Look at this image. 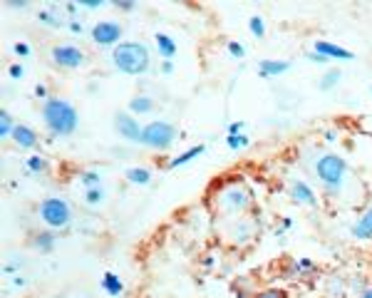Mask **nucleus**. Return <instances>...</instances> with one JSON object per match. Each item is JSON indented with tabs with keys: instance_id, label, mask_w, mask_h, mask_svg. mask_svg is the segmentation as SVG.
<instances>
[{
	"instance_id": "1",
	"label": "nucleus",
	"mask_w": 372,
	"mask_h": 298,
	"mask_svg": "<svg viewBox=\"0 0 372 298\" xmlns=\"http://www.w3.org/2000/svg\"><path fill=\"white\" fill-rule=\"evenodd\" d=\"M211 204H214L219 217L233 219V222H236V219L244 217L246 211L251 209V204H253V194H251V189L246 187V181L228 179L211 192Z\"/></svg>"
},
{
	"instance_id": "2",
	"label": "nucleus",
	"mask_w": 372,
	"mask_h": 298,
	"mask_svg": "<svg viewBox=\"0 0 372 298\" xmlns=\"http://www.w3.org/2000/svg\"><path fill=\"white\" fill-rule=\"evenodd\" d=\"M40 115L47 132L55 137H72L80 127V112L62 97H47L42 102Z\"/></svg>"
},
{
	"instance_id": "3",
	"label": "nucleus",
	"mask_w": 372,
	"mask_h": 298,
	"mask_svg": "<svg viewBox=\"0 0 372 298\" xmlns=\"http://www.w3.org/2000/svg\"><path fill=\"white\" fill-rule=\"evenodd\" d=\"M112 63L119 72L124 75H144L149 70L151 65V55H149V47L144 42H134V40H127V42H119V45L112 50Z\"/></svg>"
},
{
	"instance_id": "4",
	"label": "nucleus",
	"mask_w": 372,
	"mask_h": 298,
	"mask_svg": "<svg viewBox=\"0 0 372 298\" xmlns=\"http://www.w3.org/2000/svg\"><path fill=\"white\" fill-rule=\"evenodd\" d=\"M313 172L320 184L326 187L328 194H340L345 187V181H348V162L340 154H332V152L318 154V159L313 164Z\"/></svg>"
},
{
	"instance_id": "5",
	"label": "nucleus",
	"mask_w": 372,
	"mask_h": 298,
	"mask_svg": "<svg viewBox=\"0 0 372 298\" xmlns=\"http://www.w3.org/2000/svg\"><path fill=\"white\" fill-rule=\"evenodd\" d=\"M37 217L45 224L50 231H60V229H67L72 222V206L60 197L42 199L40 206H37Z\"/></svg>"
},
{
	"instance_id": "6",
	"label": "nucleus",
	"mask_w": 372,
	"mask_h": 298,
	"mask_svg": "<svg viewBox=\"0 0 372 298\" xmlns=\"http://www.w3.org/2000/svg\"><path fill=\"white\" fill-rule=\"evenodd\" d=\"M176 137H179V129L174 124L167 122V119H154L142 129V147L154 149V152H164L174 144Z\"/></svg>"
},
{
	"instance_id": "7",
	"label": "nucleus",
	"mask_w": 372,
	"mask_h": 298,
	"mask_svg": "<svg viewBox=\"0 0 372 298\" xmlns=\"http://www.w3.org/2000/svg\"><path fill=\"white\" fill-rule=\"evenodd\" d=\"M122 25L117 20H99V23L92 25L90 35H92V42L99 47H112L115 50L119 42H122Z\"/></svg>"
},
{
	"instance_id": "8",
	"label": "nucleus",
	"mask_w": 372,
	"mask_h": 298,
	"mask_svg": "<svg viewBox=\"0 0 372 298\" xmlns=\"http://www.w3.org/2000/svg\"><path fill=\"white\" fill-rule=\"evenodd\" d=\"M115 129L117 135L122 137L124 142H129V144H142V124L134 119L132 112H115Z\"/></svg>"
},
{
	"instance_id": "9",
	"label": "nucleus",
	"mask_w": 372,
	"mask_h": 298,
	"mask_svg": "<svg viewBox=\"0 0 372 298\" xmlns=\"http://www.w3.org/2000/svg\"><path fill=\"white\" fill-rule=\"evenodd\" d=\"M50 55H53V63L58 65V67H62V70H77V67H82L85 60H87L85 53L75 45H55Z\"/></svg>"
},
{
	"instance_id": "10",
	"label": "nucleus",
	"mask_w": 372,
	"mask_h": 298,
	"mask_svg": "<svg viewBox=\"0 0 372 298\" xmlns=\"http://www.w3.org/2000/svg\"><path fill=\"white\" fill-rule=\"evenodd\" d=\"M288 192H291V199L296 201V204L301 206H318V197H315L313 187H310L308 181L303 179H291V184H288Z\"/></svg>"
},
{
	"instance_id": "11",
	"label": "nucleus",
	"mask_w": 372,
	"mask_h": 298,
	"mask_svg": "<svg viewBox=\"0 0 372 298\" xmlns=\"http://www.w3.org/2000/svg\"><path fill=\"white\" fill-rule=\"evenodd\" d=\"M256 239V226L251 219H236L231 226V241L236 246H246Z\"/></svg>"
},
{
	"instance_id": "12",
	"label": "nucleus",
	"mask_w": 372,
	"mask_h": 298,
	"mask_svg": "<svg viewBox=\"0 0 372 298\" xmlns=\"http://www.w3.org/2000/svg\"><path fill=\"white\" fill-rule=\"evenodd\" d=\"M10 140L15 142V147L18 149H35L37 147V132L33 127H28V124H15V129H12Z\"/></svg>"
},
{
	"instance_id": "13",
	"label": "nucleus",
	"mask_w": 372,
	"mask_h": 298,
	"mask_svg": "<svg viewBox=\"0 0 372 298\" xmlns=\"http://www.w3.org/2000/svg\"><path fill=\"white\" fill-rule=\"evenodd\" d=\"M315 53L323 55V58L330 63V60H355V55L345 47L335 45V42H328V40H318L315 42Z\"/></svg>"
},
{
	"instance_id": "14",
	"label": "nucleus",
	"mask_w": 372,
	"mask_h": 298,
	"mask_svg": "<svg viewBox=\"0 0 372 298\" xmlns=\"http://www.w3.org/2000/svg\"><path fill=\"white\" fill-rule=\"evenodd\" d=\"M350 234H353L355 239H360V241L372 239V204L367 206L360 217H357V222L350 226Z\"/></svg>"
},
{
	"instance_id": "15",
	"label": "nucleus",
	"mask_w": 372,
	"mask_h": 298,
	"mask_svg": "<svg viewBox=\"0 0 372 298\" xmlns=\"http://www.w3.org/2000/svg\"><path fill=\"white\" fill-rule=\"evenodd\" d=\"M288 70H291V63H283V60H261V63H258V75H261L263 80L285 75Z\"/></svg>"
},
{
	"instance_id": "16",
	"label": "nucleus",
	"mask_w": 372,
	"mask_h": 298,
	"mask_svg": "<svg viewBox=\"0 0 372 298\" xmlns=\"http://www.w3.org/2000/svg\"><path fill=\"white\" fill-rule=\"evenodd\" d=\"M204 152H206V147H204V144L192 147V149H186V152H181L179 157L171 159V162L167 164V169H179V167H184V164H189V162H194L196 157H201Z\"/></svg>"
},
{
	"instance_id": "17",
	"label": "nucleus",
	"mask_w": 372,
	"mask_h": 298,
	"mask_svg": "<svg viewBox=\"0 0 372 298\" xmlns=\"http://www.w3.org/2000/svg\"><path fill=\"white\" fill-rule=\"evenodd\" d=\"M151 110H154V99L146 97V94H134V97L129 99L127 112H132L134 117H137V115H149Z\"/></svg>"
},
{
	"instance_id": "18",
	"label": "nucleus",
	"mask_w": 372,
	"mask_h": 298,
	"mask_svg": "<svg viewBox=\"0 0 372 298\" xmlns=\"http://www.w3.org/2000/svg\"><path fill=\"white\" fill-rule=\"evenodd\" d=\"M154 40H157L159 55H162L164 60H169V63H171V60L176 58V42L171 40L169 35H164V33H157V35H154Z\"/></svg>"
},
{
	"instance_id": "19",
	"label": "nucleus",
	"mask_w": 372,
	"mask_h": 298,
	"mask_svg": "<svg viewBox=\"0 0 372 298\" xmlns=\"http://www.w3.org/2000/svg\"><path fill=\"white\" fill-rule=\"evenodd\" d=\"M37 18H40V23L47 25V28H62V25H67L55 6L45 8V10H40V13H37Z\"/></svg>"
},
{
	"instance_id": "20",
	"label": "nucleus",
	"mask_w": 372,
	"mask_h": 298,
	"mask_svg": "<svg viewBox=\"0 0 372 298\" xmlns=\"http://www.w3.org/2000/svg\"><path fill=\"white\" fill-rule=\"evenodd\" d=\"M55 241H58V236H55V231H40V234L35 236V241H33V246H35L40 254H50L55 249Z\"/></svg>"
},
{
	"instance_id": "21",
	"label": "nucleus",
	"mask_w": 372,
	"mask_h": 298,
	"mask_svg": "<svg viewBox=\"0 0 372 298\" xmlns=\"http://www.w3.org/2000/svg\"><path fill=\"white\" fill-rule=\"evenodd\" d=\"M127 181L137 184V187H146L151 181V172L144 169V167H132V169H127Z\"/></svg>"
},
{
	"instance_id": "22",
	"label": "nucleus",
	"mask_w": 372,
	"mask_h": 298,
	"mask_svg": "<svg viewBox=\"0 0 372 298\" xmlns=\"http://www.w3.org/2000/svg\"><path fill=\"white\" fill-rule=\"evenodd\" d=\"M340 77H343V72L337 70V67H332V70H328L326 75H323V80H320L318 88L323 90V92H330L332 88H337V82H340Z\"/></svg>"
},
{
	"instance_id": "23",
	"label": "nucleus",
	"mask_w": 372,
	"mask_h": 298,
	"mask_svg": "<svg viewBox=\"0 0 372 298\" xmlns=\"http://www.w3.org/2000/svg\"><path fill=\"white\" fill-rule=\"evenodd\" d=\"M102 288H105L110 296H119V293L124 291L122 281H119V276H115V274H105V279H102Z\"/></svg>"
},
{
	"instance_id": "24",
	"label": "nucleus",
	"mask_w": 372,
	"mask_h": 298,
	"mask_svg": "<svg viewBox=\"0 0 372 298\" xmlns=\"http://www.w3.org/2000/svg\"><path fill=\"white\" fill-rule=\"evenodd\" d=\"M12 129H15V119H12V115L8 110L0 112V135L3 137H10Z\"/></svg>"
},
{
	"instance_id": "25",
	"label": "nucleus",
	"mask_w": 372,
	"mask_h": 298,
	"mask_svg": "<svg viewBox=\"0 0 372 298\" xmlns=\"http://www.w3.org/2000/svg\"><path fill=\"white\" fill-rule=\"evenodd\" d=\"M25 167H28V172L42 174V172L47 169V162H45V157H40V154H33L30 159H25Z\"/></svg>"
},
{
	"instance_id": "26",
	"label": "nucleus",
	"mask_w": 372,
	"mask_h": 298,
	"mask_svg": "<svg viewBox=\"0 0 372 298\" xmlns=\"http://www.w3.org/2000/svg\"><path fill=\"white\" fill-rule=\"evenodd\" d=\"M85 201H87L90 206H97L105 201V192H102V187H92L85 192Z\"/></svg>"
},
{
	"instance_id": "27",
	"label": "nucleus",
	"mask_w": 372,
	"mask_h": 298,
	"mask_svg": "<svg viewBox=\"0 0 372 298\" xmlns=\"http://www.w3.org/2000/svg\"><path fill=\"white\" fill-rule=\"evenodd\" d=\"M226 147L228 149H233V152H236V149H244V147H248V137L246 135H228Z\"/></svg>"
},
{
	"instance_id": "28",
	"label": "nucleus",
	"mask_w": 372,
	"mask_h": 298,
	"mask_svg": "<svg viewBox=\"0 0 372 298\" xmlns=\"http://www.w3.org/2000/svg\"><path fill=\"white\" fill-rule=\"evenodd\" d=\"M248 30H251V33H253L256 38H263V35H266V23H263V18L253 15V18L248 20Z\"/></svg>"
},
{
	"instance_id": "29",
	"label": "nucleus",
	"mask_w": 372,
	"mask_h": 298,
	"mask_svg": "<svg viewBox=\"0 0 372 298\" xmlns=\"http://www.w3.org/2000/svg\"><path fill=\"white\" fill-rule=\"evenodd\" d=\"M80 181H82V184H85L87 189L99 187V181H102V174H99V172H85Z\"/></svg>"
},
{
	"instance_id": "30",
	"label": "nucleus",
	"mask_w": 372,
	"mask_h": 298,
	"mask_svg": "<svg viewBox=\"0 0 372 298\" xmlns=\"http://www.w3.org/2000/svg\"><path fill=\"white\" fill-rule=\"evenodd\" d=\"M253 298H288V296H285V291H280V288H266V291L256 293Z\"/></svg>"
},
{
	"instance_id": "31",
	"label": "nucleus",
	"mask_w": 372,
	"mask_h": 298,
	"mask_svg": "<svg viewBox=\"0 0 372 298\" xmlns=\"http://www.w3.org/2000/svg\"><path fill=\"white\" fill-rule=\"evenodd\" d=\"M228 53H231L236 60H241V58L246 55V50H244V45H241V42L233 40V42H228Z\"/></svg>"
},
{
	"instance_id": "32",
	"label": "nucleus",
	"mask_w": 372,
	"mask_h": 298,
	"mask_svg": "<svg viewBox=\"0 0 372 298\" xmlns=\"http://www.w3.org/2000/svg\"><path fill=\"white\" fill-rule=\"evenodd\" d=\"M296 271H315V263L310 258H298L296 261Z\"/></svg>"
},
{
	"instance_id": "33",
	"label": "nucleus",
	"mask_w": 372,
	"mask_h": 298,
	"mask_svg": "<svg viewBox=\"0 0 372 298\" xmlns=\"http://www.w3.org/2000/svg\"><path fill=\"white\" fill-rule=\"evenodd\" d=\"M15 55H20V58H28V55H30V47L25 45V42H15Z\"/></svg>"
},
{
	"instance_id": "34",
	"label": "nucleus",
	"mask_w": 372,
	"mask_h": 298,
	"mask_svg": "<svg viewBox=\"0 0 372 298\" xmlns=\"http://www.w3.org/2000/svg\"><path fill=\"white\" fill-rule=\"evenodd\" d=\"M10 77L12 80H20L23 77V65H10Z\"/></svg>"
},
{
	"instance_id": "35",
	"label": "nucleus",
	"mask_w": 372,
	"mask_h": 298,
	"mask_svg": "<svg viewBox=\"0 0 372 298\" xmlns=\"http://www.w3.org/2000/svg\"><path fill=\"white\" fill-rule=\"evenodd\" d=\"M226 129H228V135H241V129H244V122H231Z\"/></svg>"
},
{
	"instance_id": "36",
	"label": "nucleus",
	"mask_w": 372,
	"mask_h": 298,
	"mask_svg": "<svg viewBox=\"0 0 372 298\" xmlns=\"http://www.w3.org/2000/svg\"><path fill=\"white\" fill-rule=\"evenodd\" d=\"M308 58H310V60H313V63H318V65H326V63H328V60H326V58H323V55H318V53H310V55H308Z\"/></svg>"
},
{
	"instance_id": "37",
	"label": "nucleus",
	"mask_w": 372,
	"mask_h": 298,
	"mask_svg": "<svg viewBox=\"0 0 372 298\" xmlns=\"http://www.w3.org/2000/svg\"><path fill=\"white\" fill-rule=\"evenodd\" d=\"M115 6L122 8V10H134V8H137L134 3H119V0H115Z\"/></svg>"
},
{
	"instance_id": "38",
	"label": "nucleus",
	"mask_w": 372,
	"mask_h": 298,
	"mask_svg": "<svg viewBox=\"0 0 372 298\" xmlns=\"http://www.w3.org/2000/svg\"><path fill=\"white\" fill-rule=\"evenodd\" d=\"M8 6H10V8H18V10H23V8H28V3H23V0H10Z\"/></svg>"
},
{
	"instance_id": "39",
	"label": "nucleus",
	"mask_w": 372,
	"mask_h": 298,
	"mask_svg": "<svg viewBox=\"0 0 372 298\" xmlns=\"http://www.w3.org/2000/svg\"><path fill=\"white\" fill-rule=\"evenodd\" d=\"M171 70H174V65L169 63V60H164V65H162V72H164V75H169V72H171Z\"/></svg>"
},
{
	"instance_id": "40",
	"label": "nucleus",
	"mask_w": 372,
	"mask_h": 298,
	"mask_svg": "<svg viewBox=\"0 0 372 298\" xmlns=\"http://www.w3.org/2000/svg\"><path fill=\"white\" fill-rule=\"evenodd\" d=\"M35 92H37V97L47 99V90H45V88H42V85H37V88H35Z\"/></svg>"
},
{
	"instance_id": "41",
	"label": "nucleus",
	"mask_w": 372,
	"mask_h": 298,
	"mask_svg": "<svg viewBox=\"0 0 372 298\" xmlns=\"http://www.w3.org/2000/svg\"><path fill=\"white\" fill-rule=\"evenodd\" d=\"M67 28H70L72 33H82V25L80 23H67Z\"/></svg>"
},
{
	"instance_id": "42",
	"label": "nucleus",
	"mask_w": 372,
	"mask_h": 298,
	"mask_svg": "<svg viewBox=\"0 0 372 298\" xmlns=\"http://www.w3.org/2000/svg\"><path fill=\"white\" fill-rule=\"evenodd\" d=\"M360 298H372V286H367L365 291L360 293Z\"/></svg>"
},
{
	"instance_id": "43",
	"label": "nucleus",
	"mask_w": 372,
	"mask_h": 298,
	"mask_svg": "<svg viewBox=\"0 0 372 298\" xmlns=\"http://www.w3.org/2000/svg\"><path fill=\"white\" fill-rule=\"evenodd\" d=\"M335 137H337V132H328L326 140H328V142H335Z\"/></svg>"
}]
</instances>
